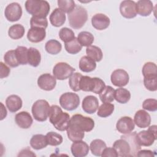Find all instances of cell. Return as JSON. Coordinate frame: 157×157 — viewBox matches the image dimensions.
Returning <instances> with one entry per match:
<instances>
[{
	"label": "cell",
	"mask_w": 157,
	"mask_h": 157,
	"mask_svg": "<svg viewBox=\"0 0 157 157\" xmlns=\"http://www.w3.org/2000/svg\"><path fill=\"white\" fill-rule=\"evenodd\" d=\"M48 117L50 123L57 130L64 131L68 128L70 116L67 113L63 112L58 105H52L50 107Z\"/></svg>",
	"instance_id": "cell-2"
},
{
	"label": "cell",
	"mask_w": 157,
	"mask_h": 157,
	"mask_svg": "<svg viewBox=\"0 0 157 157\" xmlns=\"http://www.w3.org/2000/svg\"><path fill=\"white\" fill-rule=\"evenodd\" d=\"M77 39L82 47H88L94 42V36L88 31H82L78 34Z\"/></svg>",
	"instance_id": "cell-35"
},
{
	"label": "cell",
	"mask_w": 157,
	"mask_h": 157,
	"mask_svg": "<svg viewBox=\"0 0 157 157\" xmlns=\"http://www.w3.org/2000/svg\"><path fill=\"white\" fill-rule=\"evenodd\" d=\"M86 53L89 58L97 62L101 61L103 57L101 49L95 45H90L87 47L86 48Z\"/></svg>",
	"instance_id": "cell-30"
},
{
	"label": "cell",
	"mask_w": 157,
	"mask_h": 157,
	"mask_svg": "<svg viewBox=\"0 0 157 157\" xmlns=\"http://www.w3.org/2000/svg\"><path fill=\"white\" fill-rule=\"evenodd\" d=\"M96 67V62L88 56H83L79 61V69L84 72H90Z\"/></svg>",
	"instance_id": "cell-27"
},
{
	"label": "cell",
	"mask_w": 157,
	"mask_h": 157,
	"mask_svg": "<svg viewBox=\"0 0 157 157\" xmlns=\"http://www.w3.org/2000/svg\"><path fill=\"white\" fill-rule=\"evenodd\" d=\"M59 37L60 39L64 43L68 42L75 37L73 31L66 27L63 28L59 30Z\"/></svg>",
	"instance_id": "cell-44"
},
{
	"label": "cell",
	"mask_w": 157,
	"mask_h": 157,
	"mask_svg": "<svg viewBox=\"0 0 157 157\" xmlns=\"http://www.w3.org/2000/svg\"><path fill=\"white\" fill-rule=\"evenodd\" d=\"M4 15L7 20L11 22L18 21L22 15V9L17 2H12L7 6L5 9Z\"/></svg>",
	"instance_id": "cell-11"
},
{
	"label": "cell",
	"mask_w": 157,
	"mask_h": 157,
	"mask_svg": "<svg viewBox=\"0 0 157 157\" xmlns=\"http://www.w3.org/2000/svg\"><path fill=\"white\" fill-rule=\"evenodd\" d=\"M110 23V18L103 13H96L91 18L93 26L98 30H104L107 28Z\"/></svg>",
	"instance_id": "cell-19"
},
{
	"label": "cell",
	"mask_w": 157,
	"mask_h": 157,
	"mask_svg": "<svg viewBox=\"0 0 157 157\" xmlns=\"http://www.w3.org/2000/svg\"><path fill=\"white\" fill-rule=\"evenodd\" d=\"M134 123L140 128H145L151 123V117L144 110H139L135 113Z\"/></svg>",
	"instance_id": "cell-17"
},
{
	"label": "cell",
	"mask_w": 157,
	"mask_h": 157,
	"mask_svg": "<svg viewBox=\"0 0 157 157\" xmlns=\"http://www.w3.org/2000/svg\"><path fill=\"white\" fill-rule=\"evenodd\" d=\"M82 75L79 72L73 73L69 80V85L70 88L74 91H78L80 90V82Z\"/></svg>",
	"instance_id": "cell-43"
},
{
	"label": "cell",
	"mask_w": 157,
	"mask_h": 157,
	"mask_svg": "<svg viewBox=\"0 0 157 157\" xmlns=\"http://www.w3.org/2000/svg\"><path fill=\"white\" fill-rule=\"evenodd\" d=\"M41 61L39 51L34 47H30L28 51V63L33 67H37Z\"/></svg>",
	"instance_id": "cell-28"
},
{
	"label": "cell",
	"mask_w": 157,
	"mask_h": 157,
	"mask_svg": "<svg viewBox=\"0 0 157 157\" xmlns=\"http://www.w3.org/2000/svg\"><path fill=\"white\" fill-rule=\"evenodd\" d=\"M49 20L53 26L59 27L65 23L66 15L59 8H56L50 14Z\"/></svg>",
	"instance_id": "cell-25"
},
{
	"label": "cell",
	"mask_w": 157,
	"mask_h": 157,
	"mask_svg": "<svg viewBox=\"0 0 157 157\" xmlns=\"http://www.w3.org/2000/svg\"><path fill=\"white\" fill-rule=\"evenodd\" d=\"M46 37L45 29L39 27H31L28 31L27 38L33 43L42 41Z\"/></svg>",
	"instance_id": "cell-20"
},
{
	"label": "cell",
	"mask_w": 157,
	"mask_h": 157,
	"mask_svg": "<svg viewBox=\"0 0 157 157\" xmlns=\"http://www.w3.org/2000/svg\"><path fill=\"white\" fill-rule=\"evenodd\" d=\"M25 28L20 24H15L11 26L8 31L9 36L13 39H21L25 34Z\"/></svg>",
	"instance_id": "cell-32"
},
{
	"label": "cell",
	"mask_w": 157,
	"mask_h": 157,
	"mask_svg": "<svg viewBox=\"0 0 157 157\" xmlns=\"http://www.w3.org/2000/svg\"><path fill=\"white\" fill-rule=\"evenodd\" d=\"M89 150L90 147L88 145L82 140L73 142L71 147V153L75 157L86 156L88 154Z\"/></svg>",
	"instance_id": "cell-16"
},
{
	"label": "cell",
	"mask_w": 157,
	"mask_h": 157,
	"mask_svg": "<svg viewBox=\"0 0 157 157\" xmlns=\"http://www.w3.org/2000/svg\"><path fill=\"white\" fill-rule=\"evenodd\" d=\"M136 132L125 134L121 136L120 139L115 141L113 147L117 151L119 156H136L140 150L141 146L139 144L136 138Z\"/></svg>",
	"instance_id": "cell-1"
},
{
	"label": "cell",
	"mask_w": 157,
	"mask_h": 157,
	"mask_svg": "<svg viewBox=\"0 0 157 157\" xmlns=\"http://www.w3.org/2000/svg\"><path fill=\"white\" fill-rule=\"evenodd\" d=\"M70 123L77 126L84 132H90L94 127V121L90 117L83 116L81 114H75L70 118Z\"/></svg>",
	"instance_id": "cell-10"
},
{
	"label": "cell",
	"mask_w": 157,
	"mask_h": 157,
	"mask_svg": "<svg viewBox=\"0 0 157 157\" xmlns=\"http://www.w3.org/2000/svg\"><path fill=\"white\" fill-rule=\"evenodd\" d=\"M66 131L69 139L72 142L81 140L85 136L84 131L77 126L72 123H69Z\"/></svg>",
	"instance_id": "cell-23"
},
{
	"label": "cell",
	"mask_w": 157,
	"mask_h": 157,
	"mask_svg": "<svg viewBox=\"0 0 157 157\" xmlns=\"http://www.w3.org/2000/svg\"><path fill=\"white\" fill-rule=\"evenodd\" d=\"M4 60L6 64L12 67H16L20 65L16 57L15 50L7 51L4 56Z\"/></svg>",
	"instance_id": "cell-40"
},
{
	"label": "cell",
	"mask_w": 157,
	"mask_h": 157,
	"mask_svg": "<svg viewBox=\"0 0 157 157\" xmlns=\"http://www.w3.org/2000/svg\"><path fill=\"white\" fill-rule=\"evenodd\" d=\"M30 145L33 148L37 150L45 148L48 145L46 136L43 134L33 136L30 140Z\"/></svg>",
	"instance_id": "cell-26"
},
{
	"label": "cell",
	"mask_w": 157,
	"mask_h": 157,
	"mask_svg": "<svg viewBox=\"0 0 157 157\" xmlns=\"http://www.w3.org/2000/svg\"><path fill=\"white\" fill-rule=\"evenodd\" d=\"M105 86L104 82L98 77L91 78L84 75L80 82V90L83 91H91L95 94H99Z\"/></svg>",
	"instance_id": "cell-5"
},
{
	"label": "cell",
	"mask_w": 157,
	"mask_h": 157,
	"mask_svg": "<svg viewBox=\"0 0 157 157\" xmlns=\"http://www.w3.org/2000/svg\"><path fill=\"white\" fill-rule=\"evenodd\" d=\"M30 26L31 27H39L46 29L48 26L47 18L38 17H32L30 20Z\"/></svg>",
	"instance_id": "cell-45"
},
{
	"label": "cell",
	"mask_w": 157,
	"mask_h": 157,
	"mask_svg": "<svg viewBox=\"0 0 157 157\" xmlns=\"http://www.w3.org/2000/svg\"><path fill=\"white\" fill-rule=\"evenodd\" d=\"M111 82L115 86L123 87L126 86L129 80L128 72L121 69H118L113 71L110 76Z\"/></svg>",
	"instance_id": "cell-12"
},
{
	"label": "cell",
	"mask_w": 157,
	"mask_h": 157,
	"mask_svg": "<svg viewBox=\"0 0 157 157\" xmlns=\"http://www.w3.org/2000/svg\"><path fill=\"white\" fill-rule=\"evenodd\" d=\"M50 106L44 99L36 101L33 105L31 111L34 119L38 121H46L48 117Z\"/></svg>",
	"instance_id": "cell-6"
},
{
	"label": "cell",
	"mask_w": 157,
	"mask_h": 157,
	"mask_svg": "<svg viewBox=\"0 0 157 157\" xmlns=\"http://www.w3.org/2000/svg\"><path fill=\"white\" fill-rule=\"evenodd\" d=\"M45 136L48 145L52 146H58L60 145L63 140L62 136L55 132H48Z\"/></svg>",
	"instance_id": "cell-41"
},
{
	"label": "cell",
	"mask_w": 157,
	"mask_h": 157,
	"mask_svg": "<svg viewBox=\"0 0 157 157\" xmlns=\"http://www.w3.org/2000/svg\"><path fill=\"white\" fill-rule=\"evenodd\" d=\"M28 48L24 46H18L15 50L17 59L20 64L25 65L28 63Z\"/></svg>",
	"instance_id": "cell-37"
},
{
	"label": "cell",
	"mask_w": 157,
	"mask_h": 157,
	"mask_svg": "<svg viewBox=\"0 0 157 157\" xmlns=\"http://www.w3.org/2000/svg\"><path fill=\"white\" fill-rule=\"evenodd\" d=\"M18 156H36V155L30 149L26 148L21 150Z\"/></svg>",
	"instance_id": "cell-51"
},
{
	"label": "cell",
	"mask_w": 157,
	"mask_h": 157,
	"mask_svg": "<svg viewBox=\"0 0 157 157\" xmlns=\"http://www.w3.org/2000/svg\"><path fill=\"white\" fill-rule=\"evenodd\" d=\"M105 143L101 139H94L91 143L90 148L91 153L94 156H101L104 150L106 148Z\"/></svg>",
	"instance_id": "cell-29"
},
{
	"label": "cell",
	"mask_w": 157,
	"mask_h": 157,
	"mask_svg": "<svg viewBox=\"0 0 157 157\" xmlns=\"http://www.w3.org/2000/svg\"><path fill=\"white\" fill-rule=\"evenodd\" d=\"M15 121L17 124L22 129H28L33 124V118L28 112L22 111L15 115Z\"/></svg>",
	"instance_id": "cell-21"
},
{
	"label": "cell",
	"mask_w": 157,
	"mask_h": 157,
	"mask_svg": "<svg viewBox=\"0 0 157 157\" xmlns=\"http://www.w3.org/2000/svg\"><path fill=\"white\" fill-rule=\"evenodd\" d=\"M1 120H2L4 118L6 117L7 116V110L4 107L3 104L2 102H1Z\"/></svg>",
	"instance_id": "cell-52"
},
{
	"label": "cell",
	"mask_w": 157,
	"mask_h": 157,
	"mask_svg": "<svg viewBox=\"0 0 157 157\" xmlns=\"http://www.w3.org/2000/svg\"><path fill=\"white\" fill-rule=\"evenodd\" d=\"M59 104L62 108L71 111L76 109L80 104L79 96L74 93L67 92L61 95Z\"/></svg>",
	"instance_id": "cell-8"
},
{
	"label": "cell",
	"mask_w": 157,
	"mask_h": 157,
	"mask_svg": "<svg viewBox=\"0 0 157 157\" xmlns=\"http://www.w3.org/2000/svg\"><path fill=\"white\" fill-rule=\"evenodd\" d=\"M156 125L150 126L148 130L140 131L136 134V138L140 146H151L157 139Z\"/></svg>",
	"instance_id": "cell-7"
},
{
	"label": "cell",
	"mask_w": 157,
	"mask_h": 157,
	"mask_svg": "<svg viewBox=\"0 0 157 157\" xmlns=\"http://www.w3.org/2000/svg\"><path fill=\"white\" fill-rule=\"evenodd\" d=\"M114 110V105L110 102H103L99 107L97 115L102 118H105L110 116Z\"/></svg>",
	"instance_id": "cell-39"
},
{
	"label": "cell",
	"mask_w": 157,
	"mask_h": 157,
	"mask_svg": "<svg viewBox=\"0 0 157 157\" xmlns=\"http://www.w3.org/2000/svg\"><path fill=\"white\" fill-rule=\"evenodd\" d=\"M120 12L121 15L126 18H133L136 17V2L131 0L123 1L120 5Z\"/></svg>",
	"instance_id": "cell-13"
},
{
	"label": "cell",
	"mask_w": 157,
	"mask_h": 157,
	"mask_svg": "<svg viewBox=\"0 0 157 157\" xmlns=\"http://www.w3.org/2000/svg\"><path fill=\"white\" fill-rule=\"evenodd\" d=\"M145 87L151 91H155L157 90V77L144 78Z\"/></svg>",
	"instance_id": "cell-46"
},
{
	"label": "cell",
	"mask_w": 157,
	"mask_h": 157,
	"mask_svg": "<svg viewBox=\"0 0 157 157\" xmlns=\"http://www.w3.org/2000/svg\"><path fill=\"white\" fill-rule=\"evenodd\" d=\"M142 72L145 78L157 77V66L154 63L147 62L144 64Z\"/></svg>",
	"instance_id": "cell-34"
},
{
	"label": "cell",
	"mask_w": 157,
	"mask_h": 157,
	"mask_svg": "<svg viewBox=\"0 0 157 157\" xmlns=\"http://www.w3.org/2000/svg\"><path fill=\"white\" fill-rule=\"evenodd\" d=\"M155 156V154L151 150H139L138 153H137L136 156L139 157H147V156H150V157H153Z\"/></svg>",
	"instance_id": "cell-50"
},
{
	"label": "cell",
	"mask_w": 157,
	"mask_h": 157,
	"mask_svg": "<svg viewBox=\"0 0 157 157\" xmlns=\"http://www.w3.org/2000/svg\"><path fill=\"white\" fill-rule=\"evenodd\" d=\"M99 94V98L102 102H111L115 99V90L109 85L105 86Z\"/></svg>",
	"instance_id": "cell-33"
},
{
	"label": "cell",
	"mask_w": 157,
	"mask_h": 157,
	"mask_svg": "<svg viewBox=\"0 0 157 157\" xmlns=\"http://www.w3.org/2000/svg\"><path fill=\"white\" fill-rule=\"evenodd\" d=\"M135 128L133 120L129 117H123L120 118L117 124L116 128L121 134H128L131 132Z\"/></svg>",
	"instance_id": "cell-15"
},
{
	"label": "cell",
	"mask_w": 157,
	"mask_h": 157,
	"mask_svg": "<svg viewBox=\"0 0 157 157\" xmlns=\"http://www.w3.org/2000/svg\"><path fill=\"white\" fill-rule=\"evenodd\" d=\"M136 4L137 13L141 16H148L153 10V2L150 0H139Z\"/></svg>",
	"instance_id": "cell-22"
},
{
	"label": "cell",
	"mask_w": 157,
	"mask_h": 157,
	"mask_svg": "<svg viewBox=\"0 0 157 157\" xmlns=\"http://www.w3.org/2000/svg\"><path fill=\"white\" fill-rule=\"evenodd\" d=\"M75 69L64 62L56 63L53 69V76L58 80H63L70 77Z\"/></svg>",
	"instance_id": "cell-9"
},
{
	"label": "cell",
	"mask_w": 157,
	"mask_h": 157,
	"mask_svg": "<svg viewBox=\"0 0 157 157\" xmlns=\"http://www.w3.org/2000/svg\"><path fill=\"white\" fill-rule=\"evenodd\" d=\"M102 157H118V155L113 147L105 148L102 153Z\"/></svg>",
	"instance_id": "cell-48"
},
{
	"label": "cell",
	"mask_w": 157,
	"mask_h": 157,
	"mask_svg": "<svg viewBox=\"0 0 157 157\" xmlns=\"http://www.w3.org/2000/svg\"><path fill=\"white\" fill-rule=\"evenodd\" d=\"M45 48L49 54L56 55L61 52L62 45L59 41L55 39H51L46 42Z\"/></svg>",
	"instance_id": "cell-36"
},
{
	"label": "cell",
	"mask_w": 157,
	"mask_h": 157,
	"mask_svg": "<svg viewBox=\"0 0 157 157\" xmlns=\"http://www.w3.org/2000/svg\"><path fill=\"white\" fill-rule=\"evenodd\" d=\"M10 72V68L2 62L0 63V78H3L9 76Z\"/></svg>",
	"instance_id": "cell-49"
},
{
	"label": "cell",
	"mask_w": 157,
	"mask_h": 157,
	"mask_svg": "<svg viewBox=\"0 0 157 157\" xmlns=\"http://www.w3.org/2000/svg\"><path fill=\"white\" fill-rule=\"evenodd\" d=\"M82 105L84 112L88 114H92L98 109L99 101L96 96L89 95L83 99Z\"/></svg>",
	"instance_id": "cell-18"
},
{
	"label": "cell",
	"mask_w": 157,
	"mask_h": 157,
	"mask_svg": "<svg viewBox=\"0 0 157 157\" xmlns=\"http://www.w3.org/2000/svg\"><path fill=\"white\" fill-rule=\"evenodd\" d=\"M58 6L63 12L69 13L75 7V3L72 0H58Z\"/></svg>",
	"instance_id": "cell-42"
},
{
	"label": "cell",
	"mask_w": 157,
	"mask_h": 157,
	"mask_svg": "<svg viewBox=\"0 0 157 157\" xmlns=\"http://www.w3.org/2000/svg\"><path fill=\"white\" fill-rule=\"evenodd\" d=\"M64 47L67 52L73 55L78 53L82 48V46L76 37L68 42L64 43Z\"/></svg>",
	"instance_id": "cell-38"
},
{
	"label": "cell",
	"mask_w": 157,
	"mask_h": 157,
	"mask_svg": "<svg viewBox=\"0 0 157 157\" xmlns=\"http://www.w3.org/2000/svg\"><path fill=\"white\" fill-rule=\"evenodd\" d=\"M69 25L74 29H80L88 20L87 11L81 6H75L74 10L68 13Z\"/></svg>",
	"instance_id": "cell-4"
},
{
	"label": "cell",
	"mask_w": 157,
	"mask_h": 157,
	"mask_svg": "<svg viewBox=\"0 0 157 157\" xmlns=\"http://www.w3.org/2000/svg\"><path fill=\"white\" fill-rule=\"evenodd\" d=\"M25 9L33 17L46 18L49 13L50 6L46 1L28 0L25 2Z\"/></svg>",
	"instance_id": "cell-3"
},
{
	"label": "cell",
	"mask_w": 157,
	"mask_h": 157,
	"mask_svg": "<svg viewBox=\"0 0 157 157\" xmlns=\"http://www.w3.org/2000/svg\"><path fill=\"white\" fill-rule=\"evenodd\" d=\"M56 84V78L48 73L40 75L37 79L38 86L43 90L51 91L55 88Z\"/></svg>",
	"instance_id": "cell-14"
},
{
	"label": "cell",
	"mask_w": 157,
	"mask_h": 157,
	"mask_svg": "<svg viewBox=\"0 0 157 157\" xmlns=\"http://www.w3.org/2000/svg\"><path fill=\"white\" fill-rule=\"evenodd\" d=\"M142 108L150 112L157 110V101L155 99H147L142 103Z\"/></svg>",
	"instance_id": "cell-47"
},
{
	"label": "cell",
	"mask_w": 157,
	"mask_h": 157,
	"mask_svg": "<svg viewBox=\"0 0 157 157\" xmlns=\"http://www.w3.org/2000/svg\"><path fill=\"white\" fill-rule=\"evenodd\" d=\"M131 98V93L129 90L120 88L115 90L114 99L119 103L125 104L127 103Z\"/></svg>",
	"instance_id": "cell-31"
},
{
	"label": "cell",
	"mask_w": 157,
	"mask_h": 157,
	"mask_svg": "<svg viewBox=\"0 0 157 157\" xmlns=\"http://www.w3.org/2000/svg\"><path fill=\"white\" fill-rule=\"evenodd\" d=\"M6 104L9 110L12 112H16L20 110L23 105L21 99L17 95L12 94L9 96L6 100Z\"/></svg>",
	"instance_id": "cell-24"
}]
</instances>
